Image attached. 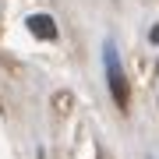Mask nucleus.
<instances>
[{"mask_svg": "<svg viewBox=\"0 0 159 159\" xmlns=\"http://www.w3.org/2000/svg\"><path fill=\"white\" fill-rule=\"evenodd\" d=\"M102 57H106V81H110V92H113L117 106H120V110H127V102H131V89H127L124 67H120V53H117V46H113V43H106Z\"/></svg>", "mask_w": 159, "mask_h": 159, "instance_id": "obj_1", "label": "nucleus"}, {"mask_svg": "<svg viewBox=\"0 0 159 159\" xmlns=\"http://www.w3.org/2000/svg\"><path fill=\"white\" fill-rule=\"evenodd\" d=\"M29 32L35 39H57V25L50 14H29Z\"/></svg>", "mask_w": 159, "mask_h": 159, "instance_id": "obj_2", "label": "nucleus"}]
</instances>
